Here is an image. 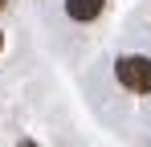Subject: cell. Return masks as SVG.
<instances>
[{
	"label": "cell",
	"instance_id": "cell-1",
	"mask_svg": "<svg viewBox=\"0 0 151 147\" xmlns=\"http://www.w3.org/2000/svg\"><path fill=\"white\" fill-rule=\"evenodd\" d=\"M114 78L123 82L127 90H135V94H151V57H139V53H131V57H119V66H114Z\"/></svg>",
	"mask_w": 151,
	"mask_h": 147
},
{
	"label": "cell",
	"instance_id": "cell-2",
	"mask_svg": "<svg viewBox=\"0 0 151 147\" xmlns=\"http://www.w3.org/2000/svg\"><path fill=\"white\" fill-rule=\"evenodd\" d=\"M102 4H106V0H65V12H70L74 21H94L102 12Z\"/></svg>",
	"mask_w": 151,
	"mask_h": 147
},
{
	"label": "cell",
	"instance_id": "cell-3",
	"mask_svg": "<svg viewBox=\"0 0 151 147\" xmlns=\"http://www.w3.org/2000/svg\"><path fill=\"white\" fill-rule=\"evenodd\" d=\"M17 147H37V143H33V139H21V143H17Z\"/></svg>",
	"mask_w": 151,
	"mask_h": 147
},
{
	"label": "cell",
	"instance_id": "cell-4",
	"mask_svg": "<svg viewBox=\"0 0 151 147\" xmlns=\"http://www.w3.org/2000/svg\"><path fill=\"white\" fill-rule=\"evenodd\" d=\"M0 45H4V33H0Z\"/></svg>",
	"mask_w": 151,
	"mask_h": 147
},
{
	"label": "cell",
	"instance_id": "cell-5",
	"mask_svg": "<svg viewBox=\"0 0 151 147\" xmlns=\"http://www.w3.org/2000/svg\"><path fill=\"white\" fill-rule=\"evenodd\" d=\"M4 4H8V0H0V8H4Z\"/></svg>",
	"mask_w": 151,
	"mask_h": 147
}]
</instances>
